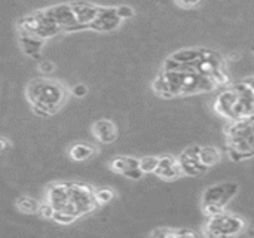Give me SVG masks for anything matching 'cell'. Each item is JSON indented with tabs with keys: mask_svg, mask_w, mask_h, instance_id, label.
<instances>
[{
	"mask_svg": "<svg viewBox=\"0 0 254 238\" xmlns=\"http://www.w3.org/2000/svg\"><path fill=\"white\" fill-rule=\"evenodd\" d=\"M91 131L94 137L101 145H112L118 139V128L113 121L110 119H98L92 124Z\"/></svg>",
	"mask_w": 254,
	"mask_h": 238,
	"instance_id": "cell-13",
	"label": "cell"
},
{
	"mask_svg": "<svg viewBox=\"0 0 254 238\" xmlns=\"http://www.w3.org/2000/svg\"><path fill=\"white\" fill-rule=\"evenodd\" d=\"M54 212H55V209H54V207L46 201V203H43V204H40V206H39L37 215H40L43 219H52Z\"/></svg>",
	"mask_w": 254,
	"mask_h": 238,
	"instance_id": "cell-22",
	"label": "cell"
},
{
	"mask_svg": "<svg viewBox=\"0 0 254 238\" xmlns=\"http://www.w3.org/2000/svg\"><path fill=\"white\" fill-rule=\"evenodd\" d=\"M199 159L205 167H214L222 161V154L214 146H199Z\"/></svg>",
	"mask_w": 254,
	"mask_h": 238,
	"instance_id": "cell-17",
	"label": "cell"
},
{
	"mask_svg": "<svg viewBox=\"0 0 254 238\" xmlns=\"http://www.w3.org/2000/svg\"><path fill=\"white\" fill-rule=\"evenodd\" d=\"M76 219H77L76 216L68 215V213H64V212H54V216H52V221H55L60 225H70Z\"/></svg>",
	"mask_w": 254,
	"mask_h": 238,
	"instance_id": "cell-21",
	"label": "cell"
},
{
	"mask_svg": "<svg viewBox=\"0 0 254 238\" xmlns=\"http://www.w3.org/2000/svg\"><path fill=\"white\" fill-rule=\"evenodd\" d=\"M228 154L235 162L254 158V115L232 122L226 128Z\"/></svg>",
	"mask_w": 254,
	"mask_h": 238,
	"instance_id": "cell-5",
	"label": "cell"
},
{
	"mask_svg": "<svg viewBox=\"0 0 254 238\" xmlns=\"http://www.w3.org/2000/svg\"><path fill=\"white\" fill-rule=\"evenodd\" d=\"M199 146L195 145V146H189L188 149H185L180 157H179V165H180V170H182V174L183 176H188V177H199L202 174H205L208 171V167H205L201 159H199Z\"/></svg>",
	"mask_w": 254,
	"mask_h": 238,
	"instance_id": "cell-10",
	"label": "cell"
},
{
	"mask_svg": "<svg viewBox=\"0 0 254 238\" xmlns=\"http://www.w3.org/2000/svg\"><path fill=\"white\" fill-rule=\"evenodd\" d=\"M225 86L214 101L219 116L235 122L254 115V92L243 80Z\"/></svg>",
	"mask_w": 254,
	"mask_h": 238,
	"instance_id": "cell-4",
	"label": "cell"
},
{
	"mask_svg": "<svg viewBox=\"0 0 254 238\" xmlns=\"http://www.w3.org/2000/svg\"><path fill=\"white\" fill-rule=\"evenodd\" d=\"M70 203L76 218L94 212L98 204L94 197V189L83 183H70Z\"/></svg>",
	"mask_w": 254,
	"mask_h": 238,
	"instance_id": "cell-8",
	"label": "cell"
},
{
	"mask_svg": "<svg viewBox=\"0 0 254 238\" xmlns=\"http://www.w3.org/2000/svg\"><path fill=\"white\" fill-rule=\"evenodd\" d=\"M54 70H55V64H54L52 61L40 60V63H39V72H40V73H43V75H51Z\"/></svg>",
	"mask_w": 254,
	"mask_h": 238,
	"instance_id": "cell-24",
	"label": "cell"
},
{
	"mask_svg": "<svg viewBox=\"0 0 254 238\" xmlns=\"http://www.w3.org/2000/svg\"><path fill=\"white\" fill-rule=\"evenodd\" d=\"M86 92H88V88H86L83 83H76V85L71 88V94H73L74 97H77V98L85 97V95H86Z\"/></svg>",
	"mask_w": 254,
	"mask_h": 238,
	"instance_id": "cell-26",
	"label": "cell"
},
{
	"mask_svg": "<svg viewBox=\"0 0 254 238\" xmlns=\"http://www.w3.org/2000/svg\"><path fill=\"white\" fill-rule=\"evenodd\" d=\"M244 230H246V222L241 218L225 212L210 216L205 225V234L208 237L216 238L240 236Z\"/></svg>",
	"mask_w": 254,
	"mask_h": 238,
	"instance_id": "cell-7",
	"label": "cell"
},
{
	"mask_svg": "<svg viewBox=\"0 0 254 238\" xmlns=\"http://www.w3.org/2000/svg\"><path fill=\"white\" fill-rule=\"evenodd\" d=\"M162 70H190L213 79L219 86H225L231 80L223 55L204 46L176 51L165 58Z\"/></svg>",
	"mask_w": 254,
	"mask_h": 238,
	"instance_id": "cell-1",
	"label": "cell"
},
{
	"mask_svg": "<svg viewBox=\"0 0 254 238\" xmlns=\"http://www.w3.org/2000/svg\"><path fill=\"white\" fill-rule=\"evenodd\" d=\"M94 197L98 206H104V204L112 203L116 194L112 188H98V189H94Z\"/></svg>",
	"mask_w": 254,
	"mask_h": 238,
	"instance_id": "cell-19",
	"label": "cell"
},
{
	"mask_svg": "<svg viewBox=\"0 0 254 238\" xmlns=\"http://www.w3.org/2000/svg\"><path fill=\"white\" fill-rule=\"evenodd\" d=\"M95 154V148L88 143H76L68 149V157L76 162H83Z\"/></svg>",
	"mask_w": 254,
	"mask_h": 238,
	"instance_id": "cell-16",
	"label": "cell"
},
{
	"mask_svg": "<svg viewBox=\"0 0 254 238\" xmlns=\"http://www.w3.org/2000/svg\"><path fill=\"white\" fill-rule=\"evenodd\" d=\"M39 206H40V203L37 200L27 197V195H22L15 201V207L18 209V212H21L24 215H36L39 210Z\"/></svg>",
	"mask_w": 254,
	"mask_h": 238,
	"instance_id": "cell-18",
	"label": "cell"
},
{
	"mask_svg": "<svg viewBox=\"0 0 254 238\" xmlns=\"http://www.w3.org/2000/svg\"><path fill=\"white\" fill-rule=\"evenodd\" d=\"M46 201L55 209V212H64V213L76 216L73 213L71 203H70V183L68 182L51 185L46 194Z\"/></svg>",
	"mask_w": 254,
	"mask_h": 238,
	"instance_id": "cell-11",
	"label": "cell"
},
{
	"mask_svg": "<svg viewBox=\"0 0 254 238\" xmlns=\"http://www.w3.org/2000/svg\"><path fill=\"white\" fill-rule=\"evenodd\" d=\"M18 28L21 31H25V33H30V34H34V36H39L42 39H46V37H52L58 33H61V30L58 27H55L43 13L42 10L33 13V15H27L24 16L22 19H19L18 22Z\"/></svg>",
	"mask_w": 254,
	"mask_h": 238,
	"instance_id": "cell-9",
	"label": "cell"
},
{
	"mask_svg": "<svg viewBox=\"0 0 254 238\" xmlns=\"http://www.w3.org/2000/svg\"><path fill=\"white\" fill-rule=\"evenodd\" d=\"M240 191L237 182H222L208 186L202 194V210L210 218L225 212Z\"/></svg>",
	"mask_w": 254,
	"mask_h": 238,
	"instance_id": "cell-6",
	"label": "cell"
},
{
	"mask_svg": "<svg viewBox=\"0 0 254 238\" xmlns=\"http://www.w3.org/2000/svg\"><path fill=\"white\" fill-rule=\"evenodd\" d=\"M43 42H45V39H42V37H39V36H34V34L25 33V31H21V30H19V33H18V43H19V48H21V51H22L27 57H30V58L40 60Z\"/></svg>",
	"mask_w": 254,
	"mask_h": 238,
	"instance_id": "cell-14",
	"label": "cell"
},
{
	"mask_svg": "<svg viewBox=\"0 0 254 238\" xmlns=\"http://www.w3.org/2000/svg\"><path fill=\"white\" fill-rule=\"evenodd\" d=\"M7 146H9V142H7L6 139L0 137V149H4V148H7Z\"/></svg>",
	"mask_w": 254,
	"mask_h": 238,
	"instance_id": "cell-28",
	"label": "cell"
},
{
	"mask_svg": "<svg viewBox=\"0 0 254 238\" xmlns=\"http://www.w3.org/2000/svg\"><path fill=\"white\" fill-rule=\"evenodd\" d=\"M116 12H118V16L121 19H128L131 16H134V9L131 6H127V4H121L116 7Z\"/></svg>",
	"mask_w": 254,
	"mask_h": 238,
	"instance_id": "cell-23",
	"label": "cell"
},
{
	"mask_svg": "<svg viewBox=\"0 0 254 238\" xmlns=\"http://www.w3.org/2000/svg\"><path fill=\"white\" fill-rule=\"evenodd\" d=\"M158 162H159V157H144L141 159H138V164H140V170L143 171V174H150V173H155L156 167H158Z\"/></svg>",
	"mask_w": 254,
	"mask_h": 238,
	"instance_id": "cell-20",
	"label": "cell"
},
{
	"mask_svg": "<svg viewBox=\"0 0 254 238\" xmlns=\"http://www.w3.org/2000/svg\"><path fill=\"white\" fill-rule=\"evenodd\" d=\"M174 1L182 9H192V7H196L202 3V0H174Z\"/></svg>",
	"mask_w": 254,
	"mask_h": 238,
	"instance_id": "cell-25",
	"label": "cell"
},
{
	"mask_svg": "<svg viewBox=\"0 0 254 238\" xmlns=\"http://www.w3.org/2000/svg\"><path fill=\"white\" fill-rule=\"evenodd\" d=\"M252 52H253V55H254V46H253V48H252Z\"/></svg>",
	"mask_w": 254,
	"mask_h": 238,
	"instance_id": "cell-29",
	"label": "cell"
},
{
	"mask_svg": "<svg viewBox=\"0 0 254 238\" xmlns=\"http://www.w3.org/2000/svg\"><path fill=\"white\" fill-rule=\"evenodd\" d=\"M243 82L252 89L254 92V76H250V78H246V79H243Z\"/></svg>",
	"mask_w": 254,
	"mask_h": 238,
	"instance_id": "cell-27",
	"label": "cell"
},
{
	"mask_svg": "<svg viewBox=\"0 0 254 238\" xmlns=\"http://www.w3.org/2000/svg\"><path fill=\"white\" fill-rule=\"evenodd\" d=\"M65 86L54 79L37 78L31 79L25 86V98L39 116L55 115L67 100Z\"/></svg>",
	"mask_w": 254,
	"mask_h": 238,
	"instance_id": "cell-3",
	"label": "cell"
},
{
	"mask_svg": "<svg viewBox=\"0 0 254 238\" xmlns=\"http://www.w3.org/2000/svg\"><path fill=\"white\" fill-rule=\"evenodd\" d=\"M153 174L162 180H176L180 176H183L179 161L176 158H173L171 155L159 157V162H158V167Z\"/></svg>",
	"mask_w": 254,
	"mask_h": 238,
	"instance_id": "cell-15",
	"label": "cell"
},
{
	"mask_svg": "<svg viewBox=\"0 0 254 238\" xmlns=\"http://www.w3.org/2000/svg\"><path fill=\"white\" fill-rule=\"evenodd\" d=\"M110 170L116 174H121L131 180H140L143 177V171L140 170V164L137 158L132 157H116L110 161Z\"/></svg>",
	"mask_w": 254,
	"mask_h": 238,
	"instance_id": "cell-12",
	"label": "cell"
},
{
	"mask_svg": "<svg viewBox=\"0 0 254 238\" xmlns=\"http://www.w3.org/2000/svg\"><path fill=\"white\" fill-rule=\"evenodd\" d=\"M152 88L156 95L173 98L211 92L217 89L219 85L213 79L190 70H161Z\"/></svg>",
	"mask_w": 254,
	"mask_h": 238,
	"instance_id": "cell-2",
	"label": "cell"
}]
</instances>
